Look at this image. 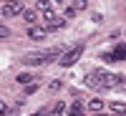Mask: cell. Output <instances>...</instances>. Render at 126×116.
Wrapping results in <instances>:
<instances>
[{
	"mask_svg": "<svg viewBox=\"0 0 126 116\" xmlns=\"http://www.w3.org/2000/svg\"><path fill=\"white\" fill-rule=\"evenodd\" d=\"M56 56H63L61 48H50V50H33V53H25L23 56V63L25 66H43V63L53 61Z\"/></svg>",
	"mask_w": 126,
	"mask_h": 116,
	"instance_id": "obj_1",
	"label": "cell"
},
{
	"mask_svg": "<svg viewBox=\"0 0 126 116\" xmlns=\"http://www.w3.org/2000/svg\"><path fill=\"white\" fill-rule=\"evenodd\" d=\"M81 56H83V46H73L71 50H66V53L58 58V63H61L63 68H68V66H73V63H76Z\"/></svg>",
	"mask_w": 126,
	"mask_h": 116,
	"instance_id": "obj_2",
	"label": "cell"
},
{
	"mask_svg": "<svg viewBox=\"0 0 126 116\" xmlns=\"http://www.w3.org/2000/svg\"><path fill=\"white\" fill-rule=\"evenodd\" d=\"M43 25H46L48 30H58V28L66 25V18H63V15H53V13H50V15H43Z\"/></svg>",
	"mask_w": 126,
	"mask_h": 116,
	"instance_id": "obj_3",
	"label": "cell"
},
{
	"mask_svg": "<svg viewBox=\"0 0 126 116\" xmlns=\"http://www.w3.org/2000/svg\"><path fill=\"white\" fill-rule=\"evenodd\" d=\"M48 35V28L46 25H30L28 28V38H33V40H43Z\"/></svg>",
	"mask_w": 126,
	"mask_h": 116,
	"instance_id": "obj_4",
	"label": "cell"
},
{
	"mask_svg": "<svg viewBox=\"0 0 126 116\" xmlns=\"http://www.w3.org/2000/svg\"><path fill=\"white\" fill-rule=\"evenodd\" d=\"M20 13H23L20 3H5L3 5V18H13V15H20Z\"/></svg>",
	"mask_w": 126,
	"mask_h": 116,
	"instance_id": "obj_5",
	"label": "cell"
},
{
	"mask_svg": "<svg viewBox=\"0 0 126 116\" xmlns=\"http://www.w3.org/2000/svg\"><path fill=\"white\" fill-rule=\"evenodd\" d=\"M20 18H23V20H25L28 25H35V23H38V13H35V10H28V8H23V13H20Z\"/></svg>",
	"mask_w": 126,
	"mask_h": 116,
	"instance_id": "obj_6",
	"label": "cell"
},
{
	"mask_svg": "<svg viewBox=\"0 0 126 116\" xmlns=\"http://www.w3.org/2000/svg\"><path fill=\"white\" fill-rule=\"evenodd\" d=\"M68 116H86V109H83L81 101H73L68 106Z\"/></svg>",
	"mask_w": 126,
	"mask_h": 116,
	"instance_id": "obj_7",
	"label": "cell"
},
{
	"mask_svg": "<svg viewBox=\"0 0 126 116\" xmlns=\"http://www.w3.org/2000/svg\"><path fill=\"white\" fill-rule=\"evenodd\" d=\"M38 13H43V15H50L53 13V0H38Z\"/></svg>",
	"mask_w": 126,
	"mask_h": 116,
	"instance_id": "obj_8",
	"label": "cell"
},
{
	"mask_svg": "<svg viewBox=\"0 0 126 116\" xmlns=\"http://www.w3.org/2000/svg\"><path fill=\"white\" fill-rule=\"evenodd\" d=\"M109 109L116 114V116H126V103H121V101H111Z\"/></svg>",
	"mask_w": 126,
	"mask_h": 116,
	"instance_id": "obj_9",
	"label": "cell"
},
{
	"mask_svg": "<svg viewBox=\"0 0 126 116\" xmlns=\"http://www.w3.org/2000/svg\"><path fill=\"white\" fill-rule=\"evenodd\" d=\"M88 109H91L93 114H101V111H103V101H101V99H91V101H88Z\"/></svg>",
	"mask_w": 126,
	"mask_h": 116,
	"instance_id": "obj_10",
	"label": "cell"
},
{
	"mask_svg": "<svg viewBox=\"0 0 126 116\" xmlns=\"http://www.w3.org/2000/svg\"><path fill=\"white\" fill-rule=\"evenodd\" d=\"M15 81H18V83H23V86H28V83H33V81H35V76H30V73H18Z\"/></svg>",
	"mask_w": 126,
	"mask_h": 116,
	"instance_id": "obj_11",
	"label": "cell"
},
{
	"mask_svg": "<svg viewBox=\"0 0 126 116\" xmlns=\"http://www.w3.org/2000/svg\"><path fill=\"white\" fill-rule=\"evenodd\" d=\"M113 56H116V61H121V58H126V43H119L116 48H113Z\"/></svg>",
	"mask_w": 126,
	"mask_h": 116,
	"instance_id": "obj_12",
	"label": "cell"
},
{
	"mask_svg": "<svg viewBox=\"0 0 126 116\" xmlns=\"http://www.w3.org/2000/svg\"><path fill=\"white\" fill-rule=\"evenodd\" d=\"M63 109H66V103H63V101H58L56 106H53V116H61V114H63Z\"/></svg>",
	"mask_w": 126,
	"mask_h": 116,
	"instance_id": "obj_13",
	"label": "cell"
},
{
	"mask_svg": "<svg viewBox=\"0 0 126 116\" xmlns=\"http://www.w3.org/2000/svg\"><path fill=\"white\" fill-rule=\"evenodd\" d=\"M86 5H88V0H73V8L76 10H86Z\"/></svg>",
	"mask_w": 126,
	"mask_h": 116,
	"instance_id": "obj_14",
	"label": "cell"
},
{
	"mask_svg": "<svg viewBox=\"0 0 126 116\" xmlns=\"http://www.w3.org/2000/svg\"><path fill=\"white\" fill-rule=\"evenodd\" d=\"M35 88H38V83L33 81V83H28L25 86V96H30V93H35Z\"/></svg>",
	"mask_w": 126,
	"mask_h": 116,
	"instance_id": "obj_15",
	"label": "cell"
},
{
	"mask_svg": "<svg viewBox=\"0 0 126 116\" xmlns=\"http://www.w3.org/2000/svg\"><path fill=\"white\" fill-rule=\"evenodd\" d=\"M101 58H103V61H106V63H113V61H116V56H113V50H111V53H103Z\"/></svg>",
	"mask_w": 126,
	"mask_h": 116,
	"instance_id": "obj_16",
	"label": "cell"
},
{
	"mask_svg": "<svg viewBox=\"0 0 126 116\" xmlns=\"http://www.w3.org/2000/svg\"><path fill=\"white\" fill-rule=\"evenodd\" d=\"M0 38H10V30H8L3 23H0Z\"/></svg>",
	"mask_w": 126,
	"mask_h": 116,
	"instance_id": "obj_17",
	"label": "cell"
},
{
	"mask_svg": "<svg viewBox=\"0 0 126 116\" xmlns=\"http://www.w3.org/2000/svg\"><path fill=\"white\" fill-rule=\"evenodd\" d=\"M73 15H76V8H66V13H63V18L68 20V18H73Z\"/></svg>",
	"mask_w": 126,
	"mask_h": 116,
	"instance_id": "obj_18",
	"label": "cell"
},
{
	"mask_svg": "<svg viewBox=\"0 0 126 116\" xmlns=\"http://www.w3.org/2000/svg\"><path fill=\"white\" fill-rule=\"evenodd\" d=\"M5 114H8V103L0 101V116H5Z\"/></svg>",
	"mask_w": 126,
	"mask_h": 116,
	"instance_id": "obj_19",
	"label": "cell"
},
{
	"mask_svg": "<svg viewBox=\"0 0 126 116\" xmlns=\"http://www.w3.org/2000/svg\"><path fill=\"white\" fill-rule=\"evenodd\" d=\"M5 3H20V0H3V5H5Z\"/></svg>",
	"mask_w": 126,
	"mask_h": 116,
	"instance_id": "obj_20",
	"label": "cell"
},
{
	"mask_svg": "<svg viewBox=\"0 0 126 116\" xmlns=\"http://www.w3.org/2000/svg\"><path fill=\"white\" fill-rule=\"evenodd\" d=\"M96 116H109V114H103V111H101V114H96Z\"/></svg>",
	"mask_w": 126,
	"mask_h": 116,
	"instance_id": "obj_21",
	"label": "cell"
},
{
	"mask_svg": "<svg viewBox=\"0 0 126 116\" xmlns=\"http://www.w3.org/2000/svg\"><path fill=\"white\" fill-rule=\"evenodd\" d=\"M33 116H43V114H33Z\"/></svg>",
	"mask_w": 126,
	"mask_h": 116,
	"instance_id": "obj_22",
	"label": "cell"
}]
</instances>
